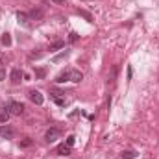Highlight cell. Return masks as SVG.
I'll return each instance as SVG.
<instances>
[{
	"mask_svg": "<svg viewBox=\"0 0 159 159\" xmlns=\"http://www.w3.org/2000/svg\"><path fill=\"white\" fill-rule=\"evenodd\" d=\"M17 20H19V24L28 26V22H30V15H26L24 11H19V13H17Z\"/></svg>",
	"mask_w": 159,
	"mask_h": 159,
	"instance_id": "ba28073f",
	"label": "cell"
},
{
	"mask_svg": "<svg viewBox=\"0 0 159 159\" xmlns=\"http://www.w3.org/2000/svg\"><path fill=\"white\" fill-rule=\"evenodd\" d=\"M67 56H69V50H63V52H59L57 56H54V59H52V61H54V63H59V61H61V59H65Z\"/></svg>",
	"mask_w": 159,
	"mask_h": 159,
	"instance_id": "4fadbf2b",
	"label": "cell"
},
{
	"mask_svg": "<svg viewBox=\"0 0 159 159\" xmlns=\"http://www.w3.org/2000/svg\"><path fill=\"white\" fill-rule=\"evenodd\" d=\"M52 100H54L57 106H65V104H67V100H65V98H59L57 94H52Z\"/></svg>",
	"mask_w": 159,
	"mask_h": 159,
	"instance_id": "e0dca14e",
	"label": "cell"
},
{
	"mask_svg": "<svg viewBox=\"0 0 159 159\" xmlns=\"http://www.w3.org/2000/svg\"><path fill=\"white\" fill-rule=\"evenodd\" d=\"M32 144V141L30 139H24V141H20V146H30Z\"/></svg>",
	"mask_w": 159,
	"mask_h": 159,
	"instance_id": "7402d4cb",
	"label": "cell"
},
{
	"mask_svg": "<svg viewBox=\"0 0 159 159\" xmlns=\"http://www.w3.org/2000/svg\"><path fill=\"white\" fill-rule=\"evenodd\" d=\"M2 61H4V54L0 52V65H2Z\"/></svg>",
	"mask_w": 159,
	"mask_h": 159,
	"instance_id": "d4e9b609",
	"label": "cell"
},
{
	"mask_svg": "<svg viewBox=\"0 0 159 159\" xmlns=\"http://www.w3.org/2000/svg\"><path fill=\"white\" fill-rule=\"evenodd\" d=\"M135 157H137V152H133V150L122 152V159H135Z\"/></svg>",
	"mask_w": 159,
	"mask_h": 159,
	"instance_id": "5bb4252c",
	"label": "cell"
},
{
	"mask_svg": "<svg viewBox=\"0 0 159 159\" xmlns=\"http://www.w3.org/2000/svg\"><path fill=\"white\" fill-rule=\"evenodd\" d=\"M30 20H43V9L34 7V9L30 11Z\"/></svg>",
	"mask_w": 159,
	"mask_h": 159,
	"instance_id": "9c48e42d",
	"label": "cell"
},
{
	"mask_svg": "<svg viewBox=\"0 0 159 159\" xmlns=\"http://www.w3.org/2000/svg\"><path fill=\"white\" fill-rule=\"evenodd\" d=\"M78 15H81L85 20H89V22H93V15L89 13V11H85V9H78Z\"/></svg>",
	"mask_w": 159,
	"mask_h": 159,
	"instance_id": "9a60e30c",
	"label": "cell"
},
{
	"mask_svg": "<svg viewBox=\"0 0 159 159\" xmlns=\"http://www.w3.org/2000/svg\"><path fill=\"white\" fill-rule=\"evenodd\" d=\"M78 34H76V32H70V34H69V41H70V43H76V41H78Z\"/></svg>",
	"mask_w": 159,
	"mask_h": 159,
	"instance_id": "ffe728a7",
	"label": "cell"
},
{
	"mask_svg": "<svg viewBox=\"0 0 159 159\" xmlns=\"http://www.w3.org/2000/svg\"><path fill=\"white\" fill-rule=\"evenodd\" d=\"M0 41H2V44H4V46H9V44H11V35H9V34H2Z\"/></svg>",
	"mask_w": 159,
	"mask_h": 159,
	"instance_id": "2e32d148",
	"label": "cell"
},
{
	"mask_svg": "<svg viewBox=\"0 0 159 159\" xmlns=\"http://www.w3.org/2000/svg\"><path fill=\"white\" fill-rule=\"evenodd\" d=\"M56 81L57 83H65V81H70V70H63L56 76Z\"/></svg>",
	"mask_w": 159,
	"mask_h": 159,
	"instance_id": "52a82bcc",
	"label": "cell"
},
{
	"mask_svg": "<svg viewBox=\"0 0 159 159\" xmlns=\"http://www.w3.org/2000/svg\"><path fill=\"white\" fill-rule=\"evenodd\" d=\"M83 80V74L80 72V70H70V81H74V83H80Z\"/></svg>",
	"mask_w": 159,
	"mask_h": 159,
	"instance_id": "30bf717a",
	"label": "cell"
},
{
	"mask_svg": "<svg viewBox=\"0 0 159 159\" xmlns=\"http://www.w3.org/2000/svg\"><path fill=\"white\" fill-rule=\"evenodd\" d=\"M61 48H65V43H63V41H56V43L50 44V52H57V50H61Z\"/></svg>",
	"mask_w": 159,
	"mask_h": 159,
	"instance_id": "7c38bea8",
	"label": "cell"
},
{
	"mask_svg": "<svg viewBox=\"0 0 159 159\" xmlns=\"http://www.w3.org/2000/svg\"><path fill=\"white\" fill-rule=\"evenodd\" d=\"M9 117H11L9 107H7V106H2V107H0V122H2V124H6V122L9 120Z\"/></svg>",
	"mask_w": 159,
	"mask_h": 159,
	"instance_id": "8992f818",
	"label": "cell"
},
{
	"mask_svg": "<svg viewBox=\"0 0 159 159\" xmlns=\"http://www.w3.org/2000/svg\"><path fill=\"white\" fill-rule=\"evenodd\" d=\"M117 72H119V67L115 65V67H113V70H111V74H109V81H113V80H115V76H117Z\"/></svg>",
	"mask_w": 159,
	"mask_h": 159,
	"instance_id": "44dd1931",
	"label": "cell"
},
{
	"mask_svg": "<svg viewBox=\"0 0 159 159\" xmlns=\"http://www.w3.org/2000/svg\"><path fill=\"white\" fill-rule=\"evenodd\" d=\"M131 76H133V69L128 67V80H131Z\"/></svg>",
	"mask_w": 159,
	"mask_h": 159,
	"instance_id": "603a6c76",
	"label": "cell"
},
{
	"mask_svg": "<svg viewBox=\"0 0 159 159\" xmlns=\"http://www.w3.org/2000/svg\"><path fill=\"white\" fill-rule=\"evenodd\" d=\"M7 107H9L11 115H17V117H19V115H22V113H24V106H22L20 102H9V106H7Z\"/></svg>",
	"mask_w": 159,
	"mask_h": 159,
	"instance_id": "7a4b0ae2",
	"label": "cell"
},
{
	"mask_svg": "<svg viewBox=\"0 0 159 159\" xmlns=\"http://www.w3.org/2000/svg\"><path fill=\"white\" fill-rule=\"evenodd\" d=\"M44 76H46V70L44 69H35V78L37 80H43Z\"/></svg>",
	"mask_w": 159,
	"mask_h": 159,
	"instance_id": "ac0fdd59",
	"label": "cell"
},
{
	"mask_svg": "<svg viewBox=\"0 0 159 159\" xmlns=\"http://www.w3.org/2000/svg\"><path fill=\"white\" fill-rule=\"evenodd\" d=\"M61 137V129L59 128H50L46 133H44V139L48 141V143H54V141H57Z\"/></svg>",
	"mask_w": 159,
	"mask_h": 159,
	"instance_id": "6da1fadb",
	"label": "cell"
},
{
	"mask_svg": "<svg viewBox=\"0 0 159 159\" xmlns=\"http://www.w3.org/2000/svg\"><path fill=\"white\" fill-rule=\"evenodd\" d=\"M56 4H65V0H54Z\"/></svg>",
	"mask_w": 159,
	"mask_h": 159,
	"instance_id": "484cf974",
	"label": "cell"
},
{
	"mask_svg": "<svg viewBox=\"0 0 159 159\" xmlns=\"http://www.w3.org/2000/svg\"><path fill=\"white\" fill-rule=\"evenodd\" d=\"M74 143H76V137H74V135H69V137H67V146H70V148H72V146H74Z\"/></svg>",
	"mask_w": 159,
	"mask_h": 159,
	"instance_id": "d6986e66",
	"label": "cell"
},
{
	"mask_svg": "<svg viewBox=\"0 0 159 159\" xmlns=\"http://www.w3.org/2000/svg\"><path fill=\"white\" fill-rule=\"evenodd\" d=\"M56 152H57L59 156H69V154H70V146H67V144H59Z\"/></svg>",
	"mask_w": 159,
	"mask_h": 159,
	"instance_id": "8fae6325",
	"label": "cell"
},
{
	"mask_svg": "<svg viewBox=\"0 0 159 159\" xmlns=\"http://www.w3.org/2000/svg\"><path fill=\"white\" fill-rule=\"evenodd\" d=\"M9 78H11V83H13V85H17V83H20V81H22L24 74H22V70H20V69H13V70H11V74H9Z\"/></svg>",
	"mask_w": 159,
	"mask_h": 159,
	"instance_id": "277c9868",
	"label": "cell"
},
{
	"mask_svg": "<svg viewBox=\"0 0 159 159\" xmlns=\"http://www.w3.org/2000/svg\"><path fill=\"white\" fill-rule=\"evenodd\" d=\"M13 135H15L13 128H9L7 124H2V126H0V137H4V139H13Z\"/></svg>",
	"mask_w": 159,
	"mask_h": 159,
	"instance_id": "5b68a950",
	"label": "cell"
},
{
	"mask_svg": "<svg viewBox=\"0 0 159 159\" xmlns=\"http://www.w3.org/2000/svg\"><path fill=\"white\" fill-rule=\"evenodd\" d=\"M28 98L35 104V106H41L43 102H44V98H43V94H41L39 91H35V89H32L30 93H28Z\"/></svg>",
	"mask_w": 159,
	"mask_h": 159,
	"instance_id": "3957f363",
	"label": "cell"
},
{
	"mask_svg": "<svg viewBox=\"0 0 159 159\" xmlns=\"http://www.w3.org/2000/svg\"><path fill=\"white\" fill-rule=\"evenodd\" d=\"M2 80H6V70H4V69H0V81H2Z\"/></svg>",
	"mask_w": 159,
	"mask_h": 159,
	"instance_id": "cb8c5ba5",
	"label": "cell"
}]
</instances>
